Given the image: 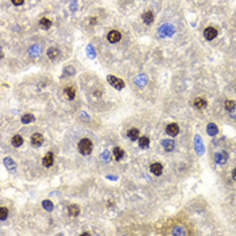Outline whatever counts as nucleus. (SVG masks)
Returning <instances> with one entry per match:
<instances>
[{
    "instance_id": "nucleus-22",
    "label": "nucleus",
    "mask_w": 236,
    "mask_h": 236,
    "mask_svg": "<svg viewBox=\"0 0 236 236\" xmlns=\"http://www.w3.org/2000/svg\"><path fill=\"white\" fill-rule=\"evenodd\" d=\"M139 146L142 148H147L150 146V139L147 136H142V138H139Z\"/></svg>"
},
{
    "instance_id": "nucleus-26",
    "label": "nucleus",
    "mask_w": 236,
    "mask_h": 236,
    "mask_svg": "<svg viewBox=\"0 0 236 236\" xmlns=\"http://www.w3.org/2000/svg\"><path fill=\"white\" fill-rule=\"evenodd\" d=\"M7 216H8V209L6 207H2L0 208V218H2V220H6Z\"/></svg>"
},
{
    "instance_id": "nucleus-10",
    "label": "nucleus",
    "mask_w": 236,
    "mask_h": 236,
    "mask_svg": "<svg viewBox=\"0 0 236 236\" xmlns=\"http://www.w3.org/2000/svg\"><path fill=\"white\" fill-rule=\"evenodd\" d=\"M142 19H143V22L146 24H151L154 22V14L151 11H146L143 15H142Z\"/></svg>"
},
{
    "instance_id": "nucleus-5",
    "label": "nucleus",
    "mask_w": 236,
    "mask_h": 236,
    "mask_svg": "<svg viewBox=\"0 0 236 236\" xmlns=\"http://www.w3.org/2000/svg\"><path fill=\"white\" fill-rule=\"evenodd\" d=\"M42 163H43L45 167H51L53 166V163H54V154H53V151H49L46 154L43 161H42Z\"/></svg>"
},
{
    "instance_id": "nucleus-33",
    "label": "nucleus",
    "mask_w": 236,
    "mask_h": 236,
    "mask_svg": "<svg viewBox=\"0 0 236 236\" xmlns=\"http://www.w3.org/2000/svg\"><path fill=\"white\" fill-rule=\"evenodd\" d=\"M103 158H104V159H109V154L108 153H104V154H103Z\"/></svg>"
},
{
    "instance_id": "nucleus-2",
    "label": "nucleus",
    "mask_w": 236,
    "mask_h": 236,
    "mask_svg": "<svg viewBox=\"0 0 236 236\" xmlns=\"http://www.w3.org/2000/svg\"><path fill=\"white\" fill-rule=\"evenodd\" d=\"M107 80H108V83L112 85V87L115 88V89H123L124 88V83L120 78H118V77H115V76H108L107 77Z\"/></svg>"
},
{
    "instance_id": "nucleus-16",
    "label": "nucleus",
    "mask_w": 236,
    "mask_h": 236,
    "mask_svg": "<svg viewBox=\"0 0 236 236\" xmlns=\"http://www.w3.org/2000/svg\"><path fill=\"white\" fill-rule=\"evenodd\" d=\"M11 143H12V146H14V147H20V146L23 144V138H22L20 135H15L14 138H12Z\"/></svg>"
},
{
    "instance_id": "nucleus-14",
    "label": "nucleus",
    "mask_w": 236,
    "mask_h": 236,
    "mask_svg": "<svg viewBox=\"0 0 236 236\" xmlns=\"http://www.w3.org/2000/svg\"><path fill=\"white\" fill-rule=\"evenodd\" d=\"M150 169H151V173H154L155 175H161L162 171H163V166L161 163H153Z\"/></svg>"
},
{
    "instance_id": "nucleus-7",
    "label": "nucleus",
    "mask_w": 236,
    "mask_h": 236,
    "mask_svg": "<svg viewBox=\"0 0 236 236\" xmlns=\"http://www.w3.org/2000/svg\"><path fill=\"white\" fill-rule=\"evenodd\" d=\"M42 143H43V136H42L41 134H33L31 135V144L34 146V147H39V146H42Z\"/></svg>"
},
{
    "instance_id": "nucleus-32",
    "label": "nucleus",
    "mask_w": 236,
    "mask_h": 236,
    "mask_svg": "<svg viewBox=\"0 0 236 236\" xmlns=\"http://www.w3.org/2000/svg\"><path fill=\"white\" fill-rule=\"evenodd\" d=\"M97 23V19H94V18H91V22H89V24H96Z\"/></svg>"
},
{
    "instance_id": "nucleus-13",
    "label": "nucleus",
    "mask_w": 236,
    "mask_h": 236,
    "mask_svg": "<svg viewBox=\"0 0 236 236\" xmlns=\"http://www.w3.org/2000/svg\"><path fill=\"white\" fill-rule=\"evenodd\" d=\"M58 55H59V50L57 47H50V49L47 50V57L50 59H57Z\"/></svg>"
},
{
    "instance_id": "nucleus-30",
    "label": "nucleus",
    "mask_w": 236,
    "mask_h": 236,
    "mask_svg": "<svg viewBox=\"0 0 236 236\" xmlns=\"http://www.w3.org/2000/svg\"><path fill=\"white\" fill-rule=\"evenodd\" d=\"M24 0H12V3L15 4V6H20V4H23Z\"/></svg>"
},
{
    "instance_id": "nucleus-15",
    "label": "nucleus",
    "mask_w": 236,
    "mask_h": 236,
    "mask_svg": "<svg viewBox=\"0 0 236 236\" xmlns=\"http://www.w3.org/2000/svg\"><path fill=\"white\" fill-rule=\"evenodd\" d=\"M128 138L131 140H138L139 139V130L138 128H131L128 130Z\"/></svg>"
},
{
    "instance_id": "nucleus-21",
    "label": "nucleus",
    "mask_w": 236,
    "mask_h": 236,
    "mask_svg": "<svg viewBox=\"0 0 236 236\" xmlns=\"http://www.w3.org/2000/svg\"><path fill=\"white\" fill-rule=\"evenodd\" d=\"M30 54H31L33 57H38V55L41 54V46L39 45L31 46V49H30Z\"/></svg>"
},
{
    "instance_id": "nucleus-17",
    "label": "nucleus",
    "mask_w": 236,
    "mask_h": 236,
    "mask_svg": "<svg viewBox=\"0 0 236 236\" xmlns=\"http://www.w3.org/2000/svg\"><path fill=\"white\" fill-rule=\"evenodd\" d=\"M65 93H66V96L69 100H73V98L76 97V89L74 87H72V85H69L66 89H65Z\"/></svg>"
},
{
    "instance_id": "nucleus-3",
    "label": "nucleus",
    "mask_w": 236,
    "mask_h": 236,
    "mask_svg": "<svg viewBox=\"0 0 236 236\" xmlns=\"http://www.w3.org/2000/svg\"><path fill=\"white\" fill-rule=\"evenodd\" d=\"M204 37H205V39H208V41L214 39V38L217 37V30L214 28V27H208V28H205Z\"/></svg>"
},
{
    "instance_id": "nucleus-11",
    "label": "nucleus",
    "mask_w": 236,
    "mask_h": 236,
    "mask_svg": "<svg viewBox=\"0 0 236 236\" xmlns=\"http://www.w3.org/2000/svg\"><path fill=\"white\" fill-rule=\"evenodd\" d=\"M214 159H216L217 163H225L227 161V153L225 151H218L214 154Z\"/></svg>"
},
{
    "instance_id": "nucleus-25",
    "label": "nucleus",
    "mask_w": 236,
    "mask_h": 236,
    "mask_svg": "<svg viewBox=\"0 0 236 236\" xmlns=\"http://www.w3.org/2000/svg\"><path fill=\"white\" fill-rule=\"evenodd\" d=\"M135 84L139 85V87L144 85V84H146V76H144V74H140L139 77H136V78H135Z\"/></svg>"
},
{
    "instance_id": "nucleus-34",
    "label": "nucleus",
    "mask_w": 236,
    "mask_h": 236,
    "mask_svg": "<svg viewBox=\"0 0 236 236\" xmlns=\"http://www.w3.org/2000/svg\"><path fill=\"white\" fill-rule=\"evenodd\" d=\"M232 178H233L235 181H236V169H233V170H232Z\"/></svg>"
},
{
    "instance_id": "nucleus-18",
    "label": "nucleus",
    "mask_w": 236,
    "mask_h": 236,
    "mask_svg": "<svg viewBox=\"0 0 236 236\" xmlns=\"http://www.w3.org/2000/svg\"><path fill=\"white\" fill-rule=\"evenodd\" d=\"M113 157H115V159L116 161H120L122 158L124 157V151H123V148H120V147H115L113 148Z\"/></svg>"
},
{
    "instance_id": "nucleus-28",
    "label": "nucleus",
    "mask_w": 236,
    "mask_h": 236,
    "mask_svg": "<svg viewBox=\"0 0 236 236\" xmlns=\"http://www.w3.org/2000/svg\"><path fill=\"white\" fill-rule=\"evenodd\" d=\"M208 134L209 135H216L217 134V127L214 124H209L208 126Z\"/></svg>"
},
{
    "instance_id": "nucleus-1",
    "label": "nucleus",
    "mask_w": 236,
    "mask_h": 236,
    "mask_svg": "<svg viewBox=\"0 0 236 236\" xmlns=\"http://www.w3.org/2000/svg\"><path fill=\"white\" fill-rule=\"evenodd\" d=\"M92 148H93V144L88 138H84V139L80 140L78 150H80V153L83 154V155H89V154L92 153Z\"/></svg>"
},
{
    "instance_id": "nucleus-12",
    "label": "nucleus",
    "mask_w": 236,
    "mask_h": 236,
    "mask_svg": "<svg viewBox=\"0 0 236 236\" xmlns=\"http://www.w3.org/2000/svg\"><path fill=\"white\" fill-rule=\"evenodd\" d=\"M162 147H163L166 151H173L174 150V142L170 140V139H163L162 140Z\"/></svg>"
},
{
    "instance_id": "nucleus-19",
    "label": "nucleus",
    "mask_w": 236,
    "mask_h": 236,
    "mask_svg": "<svg viewBox=\"0 0 236 236\" xmlns=\"http://www.w3.org/2000/svg\"><path fill=\"white\" fill-rule=\"evenodd\" d=\"M69 214L73 217H76V216H78L80 214V208H78V205H69Z\"/></svg>"
},
{
    "instance_id": "nucleus-9",
    "label": "nucleus",
    "mask_w": 236,
    "mask_h": 236,
    "mask_svg": "<svg viewBox=\"0 0 236 236\" xmlns=\"http://www.w3.org/2000/svg\"><path fill=\"white\" fill-rule=\"evenodd\" d=\"M173 33H174V28L170 27L169 24H165V26H162V27L159 28V35H161V37L173 35Z\"/></svg>"
},
{
    "instance_id": "nucleus-6",
    "label": "nucleus",
    "mask_w": 236,
    "mask_h": 236,
    "mask_svg": "<svg viewBox=\"0 0 236 236\" xmlns=\"http://www.w3.org/2000/svg\"><path fill=\"white\" fill-rule=\"evenodd\" d=\"M120 38H122V34H120L119 31H116V30H112V31L108 33V41L111 42V43H118V42L120 41Z\"/></svg>"
},
{
    "instance_id": "nucleus-20",
    "label": "nucleus",
    "mask_w": 236,
    "mask_h": 236,
    "mask_svg": "<svg viewBox=\"0 0 236 236\" xmlns=\"http://www.w3.org/2000/svg\"><path fill=\"white\" fill-rule=\"evenodd\" d=\"M224 108H225L227 111H229V112H232V111L236 108V103L232 101V100H227V101L224 103Z\"/></svg>"
},
{
    "instance_id": "nucleus-4",
    "label": "nucleus",
    "mask_w": 236,
    "mask_h": 236,
    "mask_svg": "<svg viewBox=\"0 0 236 236\" xmlns=\"http://www.w3.org/2000/svg\"><path fill=\"white\" fill-rule=\"evenodd\" d=\"M178 132H179V127H178V124H175V123H171L166 127V134L170 136L178 135Z\"/></svg>"
},
{
    "instance_id": "nucleus-23",
    "label": "nucleus",
    "mask_w": 236,
    "mask_h": 236,
    "mask_svg": "<svg viewBox=\"0 0 236 236\" xmlns=\"http://www.w3.org/2000/svg\"><path fill=\"white\" fill-rule=\"evenodd\" d=\"M39 24H41V27H42V28H45V30H47V28H50V27H51V22H50V20L47 19V18L41 19Z\"/></svg>"
},
{
    "instance_id": "nucleus-29",
    "label": "nucleus",
    "mask_w": 236,
    "mask_h": 236,
    "mask_svg": "<svg viewBox=\"0 0 236 236\" xmlns=\"http://www.w3.org/2000/svg\"><path fill=\"white\" fill-rule=\"evenodd\" d=\"M22 122H23L24 124H27V123H31V122H34V116H33V115H30V113L24 115V116L22 118Z\"/></svg>"
},
{
    "instance_id": "nucleus-31",
    "label": "nucleus",
    "mask_w": 236,
    "mask_h": 236,
    "mask_svg": "<svg viewBox=\"0 0 236 236\" xmlns=\"http://www.w3.org/2000/svg\"><path fill=\"white\" fill-rule=\"evenodd\" d=\"M66 73H74V69H73V68H70V66H68V68H66Z\"/></svg>"
},
{
    "instance_id": "nucleus-27",
    "label": "nucleus",
    "mask_w": 236,
    "mask_h": 236,
    "mask_svg": "<svg viewBox=\"0 0 236 236\" xmlns=\"http://www.w3.org/2000/svg\"><path fill=\"white\" fill-rule=\"evenodd\" d=\"M42 205H43V208L46 209V211H53V203L49 200H45L43 203H42Z\"/></svg>"
},
{
    "instance_id": "nucleus-24",
    "label": "nucleus",
    "mask_w": 236,
    "mask_h": 236,
    "mask_svg": "<svg viewBox=\"0 0 236 236\" xmlns=\"http://www.w3.org/2000/svg\"><path fill=\"white\" fill-rule=\"evenodd\" d=\"M4 163H6V166L8 167V170L11 169V171H15V163L11 158H6V159H4Z\"/></svg>"
},
{
    "instance_id": "nucleus-8",
    "label": "nucleus",
    "mask_w": 236,
    "mask_h": 236,
    "mask_svg": "<svg viewBox=\"0 0 236 236\" xmlns=\"http://www.w3.org/2000/svg\"><path fill=\"white\" fill-rule=\"evenodd\" d=\"M193 105H194L197 109H204V108H207L208 101H207V98H204V97H197L196 100L193 101Z\"/></svg>"
}]
</instances>
